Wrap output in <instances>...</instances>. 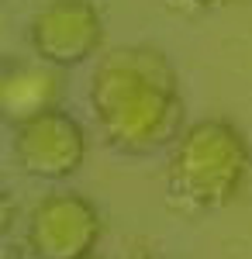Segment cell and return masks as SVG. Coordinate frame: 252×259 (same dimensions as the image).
Segmentation results:
<instances>
[{"instance_id": "1", "label": "cell", "mask_w": 252, "mask_h": 259, "mask_svg": "<svg viewBox=\"0 0 252 259\" xmlns=\"http://www.w3.org/2000/svg\"><path fill=\"white\" fill-rule=\"evenodd\" d=\"M90 111L104 142L124 156H152L183 132V97L173 62L149 45H121L90 76Z\"/></svg>"}, {"instance_id": "6", "label": "cell", "mask_w": 252, "mask_h": 259, "mask_svg": "<svg viewBox=\"0 0 252 259\" xmlns=\"http://www.w3.org/2000/svg\"><path fill=\"white\" fill-rule=\"evenodd\" d=\"M62 97H66V69L41 59L11 66L0 76V111L11 124H24L38 114L56 111L62 107Z\"/></svg>"}, {"instance_id": "9", "label": "cell", "mask_w": 252, "mask_h": 259, "mask_svg": "<svg viewBox=\"0 0 252 259\" xmlns=\"http://www.w3.org/2000/svg\"><path fill=\"white\" fill-rule=\"evenodd\" d=\"M142 259H145V256H142Z\"/></svg>"}, {"instance_id": "7", "label": "cell", "mask_w": 252, "mask_h": 259, "mask_svg": "<svg viewBox=\"0 0 252 259\" xmlns=\"http://www.w3.org/2000/svg\"><path fill=\"white\" fill-rule=\"evenodd\" d=\"M225 4H232V0H173V7L187 11V14H204V11H218V7H225Z\"/></svg>"}, {"instance_id": "4", "label": "cell", "mask_w": 252, "mask_h": 259, "mask_svg": "<svg viewBox=\"0 0 252 259\" xmlns=\"http://www.w3.org/2000/svg\"><path fill=\"white\" fill-rule=\"evenodd\" d=\"M28 45L35 59L73 69L97 56L104 45V21L94 0H52L28 24Z\"/></svg>"}, {"instance_id": "8", "label": "cell", "mask_w": 252, "mask_h": 259, "mask_svg": "<svg viewBox=\"0 0 252 259\" xmlns=\"http://www.w3.org/2000/svg\"><path fill=\"white\" fill-rule=\"evenodd\" d=\"M87 259H94V256H87Z\"/></svg>"}, {"instance_id": "5", "label": "cell", "mask_w": 252, "mask_h": 259, "mask_svg": "<svg viewBox=\"0 0 252 259\" xmlns=\"http://www.w3.org/2000/svg\"><path fill=\"white\" fill-rule=\"evenodd\" d=\"M87 159V132L62 107L14 124V162L21 173L45 183L73 177Z\"/></svg>"}, {"instance_id": "3", "label": "cell", "mask_w": 252, "mask_h": 259, "mask_svg": "<svg viewBox=\"0 0 252 259\" xmlns=\"http://www.w3.org/2000/svg\"><path fill=\"white\" fill-rule=\"evenodd\" d=\"M100 211L76 190H56L31 207L24 245L31 259H87L100 242Z\"/></svg>"}, {"instance_id": "2", "label": "cell", "mask_w": 252, "mask_h": 259, "mask_svg": "<svg viewBox=\"0 0 252 259\" xmlns=\"http://www.w3.org/2000/svg\"><path fill=\"white\" fill-rule=\"evenodd\" d=\"M252 169L245 135L225 118L194 121L180 132L166 162V197L183 214L228 207Z\"/></svg>"}]
</instances>
